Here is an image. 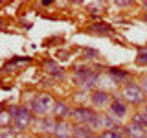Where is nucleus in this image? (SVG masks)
Listing matches in <instances>:
<instances>
[{
	"mask_svg": "<svg viewBox=\"0 0 147 138\" xmlns=\"http://www.w3.org/2000/svg\"><path fill=\"white\" fill-rule=\"evenodd\" d=\"M74 79H76V83L81 87L83 92H88L90 89H94V87L98 85L99 74H96L88 66H79V68H76V72H74Z\"/></svg>",
	"mask_w": 147,
	"mask_h": 138,
	"instance_id": "nucleus-1",
	"label": "nucleus"
},
{
	"mask_svg": "<svg viewBox=\"0 0 147 138\" xmlns=\"http://www.w3.org/2000/svg\"><path fill=\"white\" fill-rule=\"evenodd\" d=\"M55 101L50 94H37L30 103V109L33 110V114L37 118H46L50 112L53 110Z\"/></svg>",
	"mask_w": 147,
	"mask_h": 138,
	"instance_id": "nucleus-2",
	"label": "nucleus"
},
{
	"mask_svg": "<svg viewBox=\"0 0 147 138\" xmlns=\"http://www.w3.org/2000/svg\"><path fill=\"white\" fill-rule=\"evenodd\" d=\"M96 110L90 109V107H85V105H77V107L72 109L70 112V118L72 122L76 123V125H86V127H92V123H94L96 120Z\"/></svg>",
	"mask_w": 147,
	"mask_h": 138,
	"instance_id": "nucleus-3",
	"label": "nucleus"
},
{
	"mask_svg": "<svg viewBox=\"0 0 147 138\" xmlns=\"http://www.w3.org/2000/svg\"><path fill=\"white\" fill-rule=\"evenodd\" d=\"M121 98L131 105H142L145 101V92L142 90L140 85H136L132 81H127L121 89Z\"/></svg>",
	"mask_w": 147,
	"mask_h": 138,
	"instance_id": "nucleus-4",
	"label": "nucleus"
},
{
	"mask_svg": "<svg viewBox=\"0 0 147 138\" xmlns=\"http://www.w3.org/2000/svg\"><path fill=\"white\" fill-rule=\"evenodd\" d=\"M33 116H35L33 110L28 107V105H20V110H18V114L13 118V123H11V125L15 127L17 133H24L30 125H33V122H35Z\"/></svg>",
	"mask_w": 147,
	"mask_h": 138,
	"instance_id": "nucleus-5",
	"label": "nucleus"
},
{
	"mask_svg": "<svg viewBox=\"0 0 147 138\" xmlns=\"http://www.w3.org/2000/svg\"><path fill=\"white\" fill-rule=\"evenodd\" d=\"M129 112V103L123 98H112V101H110L109 105V114L110 116H114L116 120H119L121 122L123 118L127 116Z\"/></svg>",
	"mask_w": 147,
	"mask_h": 138,
	"instance_id": "nucleus-6",
	"label": "nucleus"
},
{
	"mask_svg": "<svg viewBox=\"0 0 147 138\" xmlns=\"http://www.w3.org/2000/svg\"><path fill=\"white\" fill-rule=\"evenodd\" d=\"M90 101L96 109H103V107H109L110 105L112 98H110V94L107 90H94L90 94Z\"/></svg>",
	"mask_w": 147,
	"mask_h": 138,
	"instance_id": "nucleus-7",
	"label": "nucleus"
},
{
	"mask_svg": "<svg viewBox=\"0 0 147 138\" xmlns=\"http://www.w3.org/2000/svg\"><path fill=\"white\" fill-rule=\"evenodd\" d=\"M70 112H72V109L66 101L55 99V105H53V110H52V116L55 120H68L70 118Z\"/></svg>",
	"mask_w": 147,
	"mask_h": 138,
	"instance_id": "nucleus-8",
	"label": "nucleus"
},
{
	"mask_svg": "<svg viewBox=\"0 0 147 138\" xmlns=\"http://www.w3.org/2000/svg\"><path fill=\"white\" fill-rule=\"evenodd\" d=\"M53 136H57V138H74V125H70L66 120H57Z\"/></svg>",
	"mask_w": 147,
	"mask_h": 138,
	"instance_id": "nucleus-9",
	"label": "nucleus"
},
{
	"mask_svg": "<svg viewBox=\"0 0 147 138\" xmlns=\"http://www.w3.org/2000/svg\"><path fill=\"white\" fill-rule=\"evenodd\" d=\"M33 125L37 127V131L40 133H53L55 131V125H57V120H55L53 116L52 118H37L33 122Z\"/></svg>",
	"mask_w": 147,
	"mask_h": 138,
	"instance_id": "nucleus-10",
	"label": "nucleus"
},
{
	"mask_svg": "<svg viewBox=\"0 0 147 138\" xmlns=\"http://www.w3.org/2000/svg\"><path fill=\"white\" fill-rule=\"evenodd\" d=\"M125 135L131 138H147V127L136 125V123H127L125 125Z\"/></svg>",
	"mask_w": 147,
	"mask_h": 138,
	"instance_id": "nucleus-11",
	"label": "nucleus"
},
{
	"mask_svg": "<svg viewBox=\"0 0 147 138\" xmlns=\"http://www.w3.org/2000/svg\"><path fill=\"white\" fill-rule=\"evenodd\" d=\"M42 68L50 74V76L57 77V79H63V77H64V70H63V68L59 66L55 61H44V63H42Z\"/></svg>",
	"mask_w": 147,
	"mask_h": 138,
	"instance_id": "nucleus-12",
	"label": "nucleus"
},
{
	"mask_svg": "<svg viewBox=\"0 0 147 138\" xmlns=\"http://www.w3.org/2000/svg\"><path fill=\"white\" fill-rule=\"evenodd\" d=\"M107 72H109V77H110V81H112L114 85H119V83L129 79V72L121 70V68H109Z\"/></svg>",
	"mask_w": 147,
	"mask_h": 138,
	"instance_id": "nucleus-13",
	"label": "nucleus"
},
{
	"mask_svg": "<svg viewBox=\"0 0 147 138\" xmlns=\"http://www.w3.org/2000/svg\"><path fill=\"white\" fill-rule=\"evenodd\" d=\"M99 135H96L94 129L86 127V125H74V138H98Z\"/></svg>",
	"mask_w": 147,
	"mask_h": 138,
	"instance_id": "nucleus-14",
	"label": "nucleus"
},
{
	"mask_svg": "<svg viewBox=\"0 0 147 138\" xmlns=\"http://www.w3.org/2000/svg\"><path fill=\"white\" fill-rule=\"evenodd\" d=\"M85 31H88V33H94V35H109L110 31H112V28L109 24H105V22H96V24L88 26Z\"/></svg>",
	"mask_w": 147,
	"mask_h": 138,
	"instance_id": "nucleus-15",
	"label": "nucleus"
},
{
	"mask_svg": "<svg viewBox=\"0 0 147 138\" xmlns=\"http://www.w3.org/2000/svg\"><path fill=\"white\" fill-rule=\"evenodd\" d=\"M98 138H125V133L121 131V127H118V129H110V131L99 133Z\"/></svg>",
	"mask_w": 147,
	"mask_h": 138,
	"instance_id": "nucleus-16",
	"label": "nucleus"
},
{
	"mask_svg": "<svg viewBox=\"0 0 147 138\" xmlns=\"http://www.w3.org/2000/svg\"><path fill=\"white\" fill-rule=\"evenodd\" d=\"M0 138H17V131L15 127H2L0 129Z\"/></svg>",
	"mask_w": 147,
	"mask_h": 138,
	"instance_id": "nucleus-17",
	"label": "nucleus"
},
{
	"mask_svg": "<svg viewBox=\"0 0 147 138\" xmlns=\"http://www.w3.org/2000/svg\"><path fill=\"white\" fill-rule=\"evenodd\" d=\"M103 7H105L103 2H90V4H86V9H88L90 13H99Z\"/></svg>",
	"mask_w": 147,
	"mask_h": 138,
	"instance_id": "nucleus-18",
	"label": "nucleus"
},
{
	"mask_svg": "<svg viewBox=\"0 0 147 138\" xmlns=\"http://www.w3.org/2000/svg\"><path fill=\"white\" fill-rule=\"evenodd\" d=\"M136 63L140 64V66L147 64V48H142L140 52H138V55H136Z\"/></svg>",
	"mask_w": 147,
	"mask_h": 138,
	"instance_id": "nucleus-19",
	"label": "nucleus"
},
{
	"mask_svg": "<svg viewBox=\"0 0 147 138\" xmlns=\"http://www.w3.org/2000/svg\"><path fill=\"white\" fill-rule=\"evenodd\" d=\"M83 53H85L86 59H96L99 55V52H98V50H94V48H85V50H83Z\"/></svg>",
	"mask_w": 147,
	"mask_h": 138,
	"instance_id": "nucleus-20",
	"label": "nucleus"
},
{
	"mask_svg": "<svg viewBox=\"0 0 147 138\" xmlns=\"http://www.w3.org/2000/svg\"><path fill=\"white\" fill-rule=\"evenodd\" d=\"M9 122L13 123V120H11V116H9V112H7V110H2V127H9V125H7Z\"/></svg>",
	"mask_w": 147,
	"mask_h": 138,
	"instance_id": "nucleus-21",
	"label": "nucleus"
},
{
	"mask_svg": "<svg viewBox=\"0 0 147 138\" xmlns=\"http://www.w3.org/2000/svg\"><path fill=\"white\" fill-rule=\"evenodd\" d=\"M118 6H131V2H116Z\"/></svg>",
	"mask_w": 147,
	"mask_h": 138,
	"instance_id": "nucleus-22",
	"label": "nucleus"
},
{
	"mask_svg": "<svg viewBox=\"0 0 147 138\" xmlns=\"http://www.w3.org/2000/svg\"><path fill=\"white\" fill-rule=\"evenodd\" d=\"M142 112H144V118H145V122H147V107H145L144 110H142Z\"/></svg>",
	"mask_w": 147,
	"mask_h": 138,
	"instance_id": "nucleus-23",
	"label": "nucleus"
},
{
	"mask_svg": "<svg viewBox=\"0 0 147 138\" xmlns=\"http://www.w3.org/2000/svg\"><path fill=\"white\" fill-rule=\"evenodd\" d=\"M142 20H144V22H147V13H144V15H142Z\"/></svg>",
	"mask_w": 147,
	"mask_h": 138,
	"instance_id": "nucleus-24",
	"label": "nucleus"
},
{
	"mask_svg": "<svg viewBox=\"0 0 147 138\" xmlns=\"http://www.w3.org/2000/svg\"><path fill=\"white\" fill-rule=\"evenodd\" d=\"M20 138H35V136H28V135H22Z\"/></svg>",
	"mask_w": 147,
	"mask_h": 138,
	"instance_id": "nucleus-25",
	"label": "nucleus"
},
{
	"mask_svg": "<svg viewBox=\"0 0 147 138\" xmlns=\"http://www.w3.org/2000/svg\"><path fill=\"white\" fill-rule=\"evenodd\" d=\"M144 9H145V13H147V2H144Z\"/></svg>",
	"mask_w": 147,
	"mask_h": 138,
	"instance_id": "nucleus-26",
	"label": "nucleus"
},
{
	"mask_svg": "<svg viewBox=\"0 0 147 138\" xmlns=\"http://www.w3.org/2000/svg\"><path fill=\"white\" fill-rule=\"evenodd\" d=\"M50 138H57V136H50Z\"/></svg>",
	"mask_w": 147,
	"mask_h": 138,
	"instance_id": "nucleus-27",
	"label": "nucleus"
}]
</instances>
